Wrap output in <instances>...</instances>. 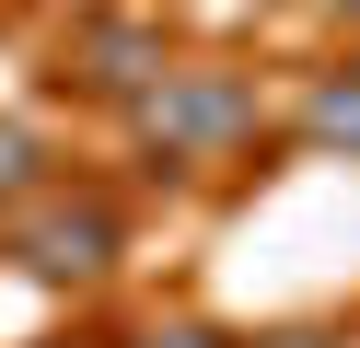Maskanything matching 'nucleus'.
Instances as JSON below:
<instances>
[{"mask_svg": "<svg viewBox=\"0 0 360 348\" xmlns=\"http://www.w3.org/2000/svg\"><path fill=\"white\" fill-rule=\"evenodd\" d=\"M82 58H94V82H105V93L151 82V35H117V23H94V35H82Z\"/></svg>", "mask_w": 360, "mask_h": 348, "instance_id": "nucleus-4", "label": "nucleus"}, {"mask_svg": "<svg viewBox=\"0 0 360 348\" xmlns=\"http://www.w3.org/2000/svg\"><path fill=\"white\" fill-rule=\"evenodd\" d=\"M12 186H35V139L24 128H0V198H12Z\"/></svg>", "mask_w": 360, "mask_h": 348, "instance_id": "nucleus-5", "label": "nucleus"}, {"mask_svg": "<svg viewBox=\"0 0 360 348\" xmlns=\"http://www.w3.org/2000/svg\"><path fill=\"white\" fill-rule=\"evenodd\" d=\"M105 255H117V221H105L94 198L24 221V267H35V278H105Z\"/></svg>", "mask_w": 360, "mask_h": 348, "instance_id": "nucleus-2", "label": "nucleus"}, {"mask_svg": "<svg viewBox=\"0 0 360 348\" xmlns=\"http://www.w3.org/2000/svg\"><path fill=\"white\" fill-rule=\"evenodd\" d=\"M302 128L326 139V151H360V70H326V82H314V105H302Z\"/></svg>", "mask_w": 360, "mask_h": 348, "instance_id": "nucleus-3", "label": "nucleus"}, {"mask_svg": "<svg viewBox=\"0 0 360 348\" xmlns=\"http://www.w3.org/2000/svg\"><path fill=\"white\" fill-rule=\"evenodd\" d=\"M337 12H360V0H337Z\"/></svg>", "mask_w": 360, "mask_h": 348, "instance_id": "nucleus-8", "label": "nucleus"}, {"mask_svg": "<svg viewBox=\"0 0 360 348\" xmlns=\"http://www.w3.org/2000/svg\"><path fill=\"white\" fill-rule=\"evenodd\" d=\"M244 116H256V105H244V82H221V70H163V93H151V139H163V162L221 151Z\"/></svg>", "mask_w": 360, "mask_h": 348, "instance_id": "nucleus-1", "label": "nucleus"}, {"mask_svg": "<svg viewBox=\"0 0 360 348\" xmlns=\"http://www.w3.org/2000/svg\"><path fill=\"white\" fill-rule=\"evenodd\" d=\"M267 348H326V337H267Z\"/></svg>", "mask_w": 360, "mask_h": 348, "instance_id": "nucleus-7", "label": "nucleus"}, {"mask_svg": "<svg viewBox=\"0 0 360 348\" xmlns=\"http://www.w3.org/2000/svg\"><path fill=\"white\" fill-rule=\"evenodd\" d=\"M151 348H221V337H198V325H174V337H151Z\"/></svg>", "mask_w": 360, "mask_h": 348, "instance_id": "nucleus-6", "label": "nucleus"}]
</instances>
